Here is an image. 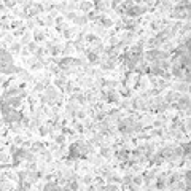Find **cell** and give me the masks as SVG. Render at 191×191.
<instances>
[{
  "label": "cell",
  "instance_id": "cell-2",
  "mask_svg": "<svg viewBox=\"0 0 191 191\" xmlns=\"http://www.w3.org/2000/svg\"><path fill=\"white\" fill-rule=\"evenodd\" d=\"M59 67L65 72H75L76 69L81 67V61L75 59V58H64L59 61Z\"/></svg>",
  "mask_w": 191,
  "mask_h": 191
},
{
  "label": "cell",
  "instance_id": "cell-9",
  "mask_svg": "<svg viewBox=\"0 0 191 191\" xmlns=\"http://www.w3.org/2000/svg\"><path fill=\"white\" fill-rule=\"evenodd\" d=\"M175 88L179 91H188V83H180V84H177Z\"/></svg>",
  "mask_w": 191,
  "mask_h": 191
},
{
  "label": "cell",
  "instance_id": "cell-14",
  "mask_svg": "<svg viewBox=\"0 0 191 191\" xmlns=\"http://www.w3.org/2000/svg\"><path fill=\"white\" fill-rule=\"evenodd\" d=\"M73 49H75V46H73V45H67L65 48H64V53H72Z\"/></svg>",
  "mask_w": 191,
  "mask_h": 191
},
{
  "label": "cell",
  "instance_id": "cell-3",
  "mask_svg": "<svg viewBox=\"0 0 191 191\" xmlns=\"http://www.w3.org/2000/svg\"><path fill=\"white\" fill-rule=\"evenodd\" d=\"M177 108H180V110H185V108H188L189 107V97L188 96H185V97H180L179 99V104L175 105Z\"/></svg>",
  "mask_w": 191,
  "mask_h": 191
},
{
  "label": "cell",
  "instance_id": "cell-16",
  "mask_svg": "<svg viewBox=\"0 0 191 191\" xmlns=\"http://www.w3.org/2000/svg\"><path fill=\"white\" fill-rule=\"evenodd\" d=\"M80 8L86 11V10H89V8H91V3H81V5H80Z\"/></svg>",
  "mask_w": 191,
  "mask_h": 191
},
{
  "label": "cell",
  "instance_id": "cell-12",
  "mask_svg": "<svg viewBox=\"0 0 191 191\" xmlns=\"http://www.w3.org/2000/svg\"><path fill=\"white\" fill-rule=\"evenodd\" d=\"M35 38H37L38 41L45 40V34H43V32H35Z\"/></svg>",
  "mask_w": 191,
  "mask_h": 191
},
{
  "label": "cell",
  "instance_id": "cell-17",
  "mask_svg": "<svg viewBox=\"0 0 191 191\" xmlns=\"http://www.w3.org/2000/svg\"><path fill=\"white\" fill-rule=\"evenodd\" d=\"M11 49H13V51H19V49H21V43H15V45H11Z\"/></svg>",
  "mask_w": 191,
  "mask_h": 191
},
{
  "label": "cell",
  "instance_id": "cell-6",
  "mask_svg": "<svg viewBox=\"0 0 191 191\" xmlns=\"http://www.w3.org/2000/svg\"><path fill=\"white\" fill-rule=\"evenodd\" d=\"M104 191H119V188L116 185H113V183H108V185L104 188Z\"/></svg>",
  "mask_w": 191,
  "mask_h": 191
},
{
  "label": "cell",
  "instance_id": "cell-7",
  "mask_svg": "<svg viewBox=\"0 0 191 191\" xmlns=\"http://www.w3.org/2000/svg\"><path fill=\"white\" fill-rule=\"evenodd\" d=\"M73 21H75L76 24H84V23H86V21H88V18H86V16H76V18H75Z\"/></svg>",
  "mask_w": 191,
  "mask_h": 191
},
{
  "label": "cell",
  "instance_id": "cell-18",
  "mask_svg": "<svg viewBox=\"0 0 191 191\" xmlns=\"http://www.w3.org/2000/svg\"><path fill=\"white\" fill-rule=\"evenodd\" d=\"M29 40H30V35H29V34H26L24 37H23V43H29Z\"/></svg>",
  "mask_w": 191,
  "mask_h": 191
},
{
  "label": "cell",
  "instance_id": "cell-13",
  "mask_svg": "<svg viewBox=\"0 0 191 191\" xmlns=\"http://www.w3.org/2000/svg\"><path fill=\"white\" fill-rule=\"evenodd\" d=\"M132 183H136V185H142L143 180H142V177H134V179H132Z\"/></svg>",
  "mask_w": 191,
  "mask_h": 191
},
{
  "label": "cell",
  "instance_id": "cell-5",
  "mask_svg": "<svg viewBox=\"0 0 191 191\" xmlns=\"http://www.w3.org/2000/svg\"><path fill=\"white\" fill-rule=\"evenodd\" d=\"M40 150H43V143H40V142L32 143V153L34 151H40Z\"/></svg>",
  "mask_w": 191,
  "mask_h": 191
},
{
  "label": "cell",
  "instance_id": "cell-1",
  "mask_svg": "<svg viewBox=\"0 0 191 191\" xmlns=\"http://www.w3.org/2000/svg\"><path fill=\"white\" fill-rule=\"evenodd\" d=\"M2 115H3V119L8 124L11 123H21V113L15 108H11V107H2Z\"/></svg>",
  "mask_w": 191,
  "mask_h": 191
},
{
  "label": "cell",
  "instance_id": "cell-10",
  "mask_svg": "<svg viewBox=\"0 0 191 191\" xmlns=\"http://www.w3.org/2000/svg\"><path fill=\"white\" fill-rule=\"evenodd\" d=\"M110 3H96V8L97 10H105V8H108Z\"/></svg>",
  "mask_w": 191,
  "mask_h": 191
},
{
  "label": "cell",
  "instance_id": "cell-19",
  "mask_svg": "<svg viewBox=\"0 0 191 191\" xmlns=\"http://www.w3.org/2000/svg\"><path fill=\"white\" fill-rule=\"evenodd\" d=\"M91 180H93V177H91V175H86V177L83 179V182H84V183H91Z\"/></svg>",
  "mask_w": 191,
  "mask_h": 191
},
{
  "label": "cell",
  "instance_id": "cell-11",
  "mask_svg": "<svg viewBox=\"0 0 191 191\" xmlns=\"http://www.w3.org/2000/svg\"><path fill=\"white\" fill-rule=\"evenodd\" d=\"M45 89V83H37L35 84V91H37V93H40V91H43Z\"/></svg>",
  "mask_w": 191,
  "mask_h": 191
},
{
  "label": "cell",
  "instance_id": "cell-4",
  "mask_svg": "<svg viewBox=\"0 0 191 191\" xmlns=\"http://www.w3.org/2000/svg\"><path fill=\"white\" fill-rule=\"evenodd\" d=\"M43 189L45 191H61V186L58 185V183H46Z\"/></svg>",
  "mask_w": 191,
  "mask_h": 191
},
{
  "label": "cell",
  "instance_id": "cell-15",
  "mask_svg": "<svg viewBox=\"0 0 191 191\" xmlns=\"http://www.w3.org/2000/svg\"><path fill=\"white\" fill-rule=\"evenodd\" d=\"M48 131H49V129H48V127H45V126H41V127H40V134H41V136H46Z\"/></svg>",
  "mask_w": 191,
  "mask_h": 191
},
{
  "label": "cell",
  "instance_id": "cell-8",
  "mask_svg": "<svg viewBox=\"0 0 191 191\" xmlns=\"http://www.w3.org/2000/svg\"><path fill=\"white\" fill-rule=\"evenodd\" d=\"M101 151H102V156H104V158H108L110 154H111V150H110V148H105V147L102 148Z\"/></svg>",
  "mask_w": 191,
  "mask_h": 191
}]
</instances>
